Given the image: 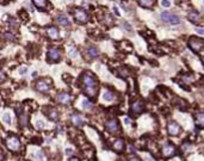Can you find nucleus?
I'll list each match as a JSON object with an SVG mask.
<instances>
[{
    "label": "nucleus",
    "mask_w": 204,
    "mask_h": 161,
    "mask_svg": "<svg viewBox=\"0 0 204 161\" xmlns=\"http://www.w3.org/2000/svg\"><path fill=\"white\" fill-rule=\"evenodd\" d=\"M103 98H104V100H106V101H112L113 98H115V94L112 93V92H110V91H105L104 92V94H103Z\"/></svg>",
    "instance_id": "412c9836"
},
{
    "label": "nucleus",
    "mask_w": 204,
    "mask_h": 161,
    "mask_svg": "<svg viewBox=\"0 0 204 161\" xmlns=\"http://www.w3.org/2000/svg\"><path fill=\"white\" fill-rule=\"evenodd\" d=\"M161 153H162V155H164L165 158H171V156H173V155L176 154V147H174L173 145H171V143H166V145L162 146Z\"/></svg>",
    "instance_id": "423d86ee"
},
{
    "label": "nucleus",
    "mask_w": 204,
    "mask_h": 161,
    "mask_svg": "<svg viewBox=\"0 0 204 161\" xmlns=\"http://www.w3.org/2000/svg\"><path fill=\"white\" fill-rule=\"evenodd\" d=\"M81 81H83V88L85 93L90 98H96L98 92V82L94 77L91 73H84L81 75Z\"/></svg>",
    "instance_id": "f257e3e1"
},
{
    "label": "nucleus",
    "mask_w": 204,
    "mask_h": 161,
    "mask_svg": "<svg viewBox=\"0 0 204 161\" xmlns=\"http://www.w3.org/2000/svg\"><path fill=\"white\" fill-rule=\"evenodd\" d=\"M66 153H67L68 155H69V154H72V153H73V149H72V148H68V149H66Z\"/></svg>",
    "instance_id": "58836bf2"
},
{
    "label": "nucleus",
    "mask_w": 204,
    "mask_h": 161,
    "mask_svg": "<svg viewBox=\"0 0 204 161\" xmlns=\"http://www.w3.org/2000/svg\"><path fill=\"white\" fill-rule=\"evenodd\" d=\"M123 26L125 27V30H127V31H131V26H130V24H129V23L124 22V23H123Z\"/></svg>",
    "instance_id": "f704fd0d"
},
{
    "label": "nucleus",
    "mask_w": 204,
    "mask_h": 161,
    "mask_svg": "<svg viewBox=\"0 0 204 161\" xmlns=\"http://www.w3.org/2000/svg\"><path fill=\"white\" fill-rule=\"evenodd\" d=\"M146 161H154V160H153V159H152V158H148V159H147V160H146Z\"/></svg>",
    "instance_id": "a18cd8bd"
},
{
    "label": "nucleus",
    "mask_w": 204,
    "mask_h": 161,
    "mask_svg": "<svg viewBox=\"0 0 204 161\" xmlns=\"http://www.w3.org/2000/svg\"><path fill=\"white\" fill-rule=\"evenodd\" d=\"M5 79V74L4 73H1V80H4Z\"/></svg>",
    "instance_id": "c03bdc74"
},
{
    "label": "nucleus",
    "mask_w": 204,
    "mask_h": 161,
    "mask_svg": "<svg viewBox=\"0 0 204 161\" xmlns=\"http://www.w3.org/2000/svg\"><path fill=\"white\" fill-rule=\"evenodd\" d=\"M188 18L191 23H194V24H199V23L202 22V18H201V16L198 14L196 11H191V12L188 14Z\"/></svg>",
    "instance_id": "ddd939ff"
},
{
    "label": "nucleus",
    "mask_w": 204,
    "mask_h": 161,
    "mask_svg": "<svg viewBox=\"0 0 204 161\" xmlns=\"http://www.w3.org/2000/svg\"><path fill=\"white\" fill-rule=\"evenodd\" d=\"M36 88L38 92H42V93H47L49 91L50 86L47 82V80H39V81L36 84Z\"/></svg>",
    "instance_id": "9b49d317"
},
{
    "label": "nucleus",
    "mask_w": 204,
    "mask_h": 161,
    "mask_svg": "<svg viewBox=\"0 0 204 161\" xmlns=\"http://www.w3.org/2000/svg\"><path fill=\"white\" fill-rule=\"evenodd\" d=\"M117 74L119 78H127L128 77V69L127 67H119L117 69Z\"/></svg>",
    "instance_id": "4be33fe9"
},
{
    "label": "nucleus",
    "mask_w": 204,
    "mask_h": 161,
    "mask_svg": "<svg viewBox=\"0 0 204 161\" xmlns=\"http://www.w3.org/2000/svg\"><path fill=\"white\" fill-rule=\"evenodd\" d=\"M47 116H48V118L51 120H57V118H59V112H57L56 109L50 107L48 110V112H47Z\"/></svg>",
    "instance_id": "dca6fc26"
},
{
    "label": "nucleus",
    "mask_w": 204,
    "mask_h": 161,
    "mask_svg": "<svg viewBox=\"0 0 204 161\" xmlns=\"http://www.w3.org/2000/svg\"><path fill=\"white\" fill-rule=\"evenodd\" d=\"M6 146L10 151L17 152V151H19V148H20V141L17 136L11 135L6 139Z\"/></svg>",
    "instance_id": "f03ea898"
},
{
    "label": "nucleus",
    "mask_w": 204,
    "mask_h": 161,
    "mask_svg": "<svg viewBox=\"0 0 204 161\" xmlns=\"http://www.w3.org/2000/svg\"><path fill=\"white\" fill-rule=\"evenodd\" d=\"M68 55H69V56H71V57H73V59H74V57H77V55H78V51H77V48H73V47H72L71 49H69V50H68Z\"/></svg>",
    "instance_id": "bb28decb"
},
{
    "label": "nucleus",
    "mask_w": 204,
    "mask_h": 161,
    "mask_svg": "<svg viewBox=\"0 0 204 161\" xmlns=\"http://www.w3.org/2000/svg\"><path fill=\"white\" fill-rule=\"evenodd\" d=\"M130 161H142V160L140 159V158H137V156H134V158L130 159Z\"/></svg>",
    "instance_id": "4c0bfd02"
},
{
    "label": "nucleus",
    "mask_w": 204,
    "mask_h": 161,
    "mask_svg": "<svg viewBox=\"0 0 204 161\" xmlns=\"http://www.w3.org/2000/svg\"><path fill=\"white\" fill-rule=\"evenodd\" d=\"M161 6L170 7L171 6V1H170V0H161Z\"/></svg>",
    "instance_id": "2f4dec72"
},
{
    "label": "nucleus",
    "mask_w": 204,
    "mask_h": 161,
    "mask_svg": "<svg viewBox=\"0 0 204 161\" xmlns=\"http://www.w3.org/2000/svg\"><path fill=\"white\" fill-rule=\"evenodd\" d=\"M3 120L6 124H11V122H12V119H11V116H10V113H4V116H3Z\"/></svg>",
    "instance_id": "cd10ccee"
},
{
    "label": "nucleus",
    "mask_w": 204,
    "mask_h": 161,
    "mask_svg": "<svg viewBox=\"0 0 204 161\" xmlns=\"http://www.w3.org/2000/svg\"><path fill=\"white\" fill-rule=\"evenodd\" d=\"M36 126H37L38 129H43L44 128V122H43V120H37Z\"/></svg>",
    "instance_id": "473e14b6"
},
{
    "label": "nucleus",
    "mask_w": 204,
    "mask_h": 161,
    "mask_svg": "<svg viewBox=\"0 0 204 161\" xmlns=\"http://www.w3.org/2000/svg\"><path fill=\"white\" fill-rule=\"evenodd\" d=\"M113 10H115V13H116V16H119V11H118V9L117 7H113Z\"/></svg>",
    "instance_id": "a19ab883"
},
{
    "label": "nucleus",
    "mask_w": 204,
    "mask_h": 161,
    "mask_svg": "<svg viewBox=\"0 0 204 161\" xmlns=\"http://www.w3.org/2000/svg\"><path fill=\"white\" fill-rule=\"evenodd\" d=\"M47 32H48V36L51 39H57L59 38V31H57L56 27H49L48 30H47Z\"/></svg>",
    "instance_id": "a211bd4d"
},
{
    "label": "nucleus",
    "mask_w": 204,
    "mask_h": 161,
    "mask_svg": "<svg viewBox=\"0 0 204 161\" xmlns=\"http://www.w3.org/2000/svg\"><path fill=\"white\" fill-rule=\"evenodd\" d=\"M167 131L171 136H177L180 133V126L176 122H170L168 123V126H167Z\"/></svg>",
    "instance_id": "1a4fd4ad"
},
{
    "label": "nucleus",
    "mask_w": 204,
    "mask_h": 161,
    "mask_svg": "<svg viewBox=\"0 0 204 161\" xmlns=\"http://www.w3.org/2000/svg\"><path fill=\"white\" fill-rule=\"evenodd\" d=\"M4 37L7 39V41H14V36L12 35V33H10V32H5L4 33Z\"/></svg>",
    "instance_id": "c756f323"
},
{
    "label": "nucleus",
    "mask_w": 204,
    "mask_h": 161,
    "mask_svg": "<svg viewBox=\"0 0 204 161\" xmlns=\"http://www.w3.org/2000/svg\"><path fill=\"white\" fill-rule=\"evenodd\" d=\"M112 147H113L115 151L119 154V153H122V152L124 151V148H125V142H124V140H122V139H117V140L113 142Z\"/></svg>",
    "instance_id": "f8f14e48"
},
{
    "label": "nucleus",
    "mask_w": 204,
    "mask_h": 161,
    "mask_svg": "<svg viewBox=\"0 0 204 161\" xmlns=\"http://www.w3.org/2000/svg\"><path fill=\"white\" fill-rule=\"evenodd\" d=\"M57 101L60 104H63V105H68L71 103V96L68 93H60L57 94Z\"/></svg>",
    "instance_id": "4468645a"
},
{
    "label": "nucleus",
    "mask_w": 204,
    "mask_h": 161,
    "mask_svg": "<svg viewBox=\"0 0 204 161\" xmlns=\"http://www.w3.org/2000/svg\"><path fill=\"white\" fill-rule=\"evenodd\" d=\"M143 110H144V103L142 100H136L133 103V105L130 107V113L138 116L140 113H142Z\"/></svg>",
    "instance_id": "39448f33"
},
{
    "label": "nucleus",
    "mask_w": 204,
    "mask_h": 161,
    "mask_svg": "<svg viewBox=\"0 0 204 161\" xmlns=\"http://www.w3.org/2000/svg\"><path fill=\"white\" fill-rule=\"evenodd\" d=\"M154 3H155V0H140V5L146 9L152 7L154 5Z\"/></svg>",
    "instance_id": "aec40b11"
},
{
    "label": "nucleus",
    "mask_w": 204,
    "mask_h": 161,
    "mask_svg": "<svg viewBox=\"0 0 204 161\" xmlns=\"http://www.w3.org/2000/svg\"><path fill=\"white\" fill-rule=\"evenodd\" d=\"M196 31H197V33H199V35H202V36H204V29H196Z\"/></svg>",
    "instance_id": "e433bc0d"
},
{
    "label": "nucleus",
    "mask_w": 204,
    "mask_h": 161,
    "mask_svg": "<svg viewBox=\"0 0 204 161\" xmlns=\"http://www.w3.org/2000/svg\"><path fill=\"white\" fill-rule=\"evenodd\" d=\"M32 78H37V72H33V73H32Z\"/></svg>",
    "instance_id": "37998d69"
},
{
    "label": "nucleus",
    "mask_w": 204,
    "mask_h": 161,
    "mask_svg": "<svg viewBox=\"0 0 204 161\" xmlns=\"http://www.w3.org/2000/svg\"><path fill=\"white\" fill-rule=\"evenodd\" d=\"M196 125L198 126V128H204V112H198L196 115Z\"/></svg>",
    "instance_id": "2eb2a0df"
},
{
    "label": "nucleus",
    "mask_w": 204,
    "mask_h": 161,
    "mask_svg": "<svg viewBox=\"0 0 204 161\" xmlns=\"http://www.w3.org/2000/svg\"><path fill=\"white\" fill-rule=\"evenodd\" d=\"M161 19L164 22L171 23V24H179L180 23V18L177 14H172L170 12H162L161 13Z\"/></svg>",
    "instance_id": "20e7f679"
},
{
    "label": "nucleus",
    "mask_w": 204,
    "mask_h": 161,
    "mask_svg": "<svg viewBox=\"0 0 204 161\" xmlns=\"http://www.w3.org/2000/svg\"><path fill=\"white\" fill-rule=\"evenodd\" d=\"M83 106H84V109H86V110H91V109L93 107V104L90 101V100H83Z\"/></svg>",
    "instance_id": "a878e982"
},
{
    "label": "nucleus",
    "mask_w": 204,
    "mask_h": 161,
    "mask_svg": "<svg viewBox=\"0 0 204 161\" xmlns=\"http://www.w3.org/2000/svg\"><path fill=\"white\" fill-rule=\"evenodd\" d=\"M68 161H81V160H80L79 158H71V159H69Z\"/></svg>",
    "instance_id": "ea45409f"
},
{
    "label": "nucleus",
    "mask_w": 204,
    "mask_h": 161,
    "mask_svg": "<svg viewBox=\"0 0 204 161\" xmlns=\"http://www.w3.org/2000/svg\"><path fill=\"white\" fill-rule=\"evenodd\" d=\"M124 123H125V124H129V123H130V119L128 118V117H125V118H124Z\"/></svg>",
    "instance_id": "79ce46f5"
},
{
    "label": "nucleus",
    "mask_w": 204,
    "mask_h": 161,
    "mask_svg": "<svg viewBox=\"0 0 204 161\" xmlns=\"http://www.w3.org/2000/svg\"><path fill=\"white\" fill-rule=\"evenodd\" d=\"M18 117H19V123L22 124V126H25L28 124V116L25 113H18Z\"/></svg>",
    "instance_id": "b1692460"
},
{
    "label": "nucleus",
    "mask_w": 204,
    "mask_h": 161,
    "mask_svg": "<svg viewBox=\"0 0 204 161\" xmlns=\"http://www.w3.org/2000/svg\"><path fill=\"white\" fill-rule=\"evenodd\" d=\"M57 22H59L62 26H69L71 25V23H69V20H68V17L65 16V14H60L59 17H57Z\"/></svg>",
    "instance_id": "6ab92c4d"
},
{
    "label": "nucleus",
    "mask_w": 204,
    "mask_h": 161,
    "mask_svg": "<svg viewBox=\"0 0 204 161\" xmlns=\"http://www.w3.org/2000/svg\"><path fill=\"white\" fill-rule=\"evenodd\" d=\"M87 53H89V55L93 59V57H96L98 55V50L94 47H91V48H89V50H87Z\"/></svg>",
    "instance_id": "393cba45"
},
{
    "label": "nucleus",
    "mask_w": 204,
    "mask_h": 161,
    "mask_svg": "<svg viewBox=\"0 0 204 161\" xmlns=\"http://www.w3.org/2000/svg\"><path fill=\"white\" fill-rule=\"evenodd\" d=\"M105 126H106V129L110 131V133H116V131L119 129V124L117 122V119H115V118L108 120Z\"/></svg>",
    "instance_id": "9d476101"
},
{
    "label": "nucleus",
    "mask_w": 204,
    "mask_h": 161,
    "mask_svg": "<svg viewBox=\"0 0 204 161\" xmlns=\"http://www.w3.org/2000/svg\"><path fill=\"white\" fill-rule=\"evenodd\" d=\"M33 156L36 158L38 161H44V155H43V153H42V152H37V153H35V154H33Z\"/></svg>",
    "instance_id": "c85d7f7f"
},
{
    "label": "nucleus",
    "mask_w": 204,
    "mask_h": 161,
    "mask_svg": "<svg viewBox=\"0 0 204 161\" xmlns=\"http://www.w3.org/2000/svg\"><path fill=\"white\" fill-rule=\"evenodd\" d=\"M72 123L77 126H81V125H84V119L81 118L79 115L74 113V115H72Z\"/></svg>",
    "instance_id": "f3484780"
},
{
    "label": "nucleus",
    "mask_w": 204,
    "mask_h": 161,
    "mask_svg": "<svg viewBox=\"0 0 204 161\" xmlns=\"http://www.w3.org/2000/svg\"><path fill=\"white\" fill-rule=\"evenodd\" d=\"M47 56H48V59H49L50 62L59 61L60 60V50L57 49V48H50L48 50V54H47Z\"/></svg>",
    "instance_id": "6e6552de"
},
{
    "label": "nucleus",
    "mask_w": 204,
    "mask_h": 161,
    "mask_svg": "<svg viewBox=\"0 0 204 161\" xmlns=\"http://www.w3.org/2000/svg\"><path fill=\"white\" fill-rule=\"evenodd\" d=\"M26 71H28V69H26V67H22L20 69H19V74H22V75H23V74H25V73H26Z\"/></svg>",
    "instance_id": "c9c22d12"
},
{
    "label": "nucleus",
    "mask_w": 204,
    "mask_h": 161,
    "mask_svg": "<svg viewBox=\"0 0 204 161\" xmlns=\"http://www.w3.org/2000/svg\"><path fill=\"white\" fill-rule=\"evenodd\" d=\"M74 17H75V19H77L78 22H80V23H86L87 20H89V14H87L85 11L81 10V9H77V10H75Z\"/></svg>",
    "instance_id": "0eeeda50"
},
{
    "label": "nucleus",
    "mask_w": 204,
    "mask_h": 161,
    "mask_svg": "<svg viewBox=\"0 0 204 161\" xmlns=\"http://www.w3.org/2000/svg\"><path fill=\"white\" fill-rule=\"evenodd\" d=\"M189 47H190V49L192 51H195V53H199V51L202 50V48L204 47V43H203V41L198 39L197 37H190Z\"/></svg>",
    "instance_id": "7ed1b4c3"
},
{
    "label": "nucleus",
    "mask_w": 204,
    "mask_h": 161,
    "mask_svg": "<svg viewBox=\"0 0 204 161\" xmlns=\"http://www.w3.org/2000/svg\"><path fill=\"white\" fill-rule=\"evenodd\" d=\"M19 16H22V18H23V20H28V16H26V13H25V11H20L19 12Z\"/></svg>",
    "instance_id": "72a5a7b5"
},
{
    "label": "nucleus",
    "mask_w": 204,
    "mask_h": 161,
    "mask_svg": "<svg viewBox=\"0 0 204 161\" xmlns=\"http://www.w3.org/2000/svg\"><path fill=\"white\" fill-rule=\"evenodd\" d=\"M35 6L38 9H45L47 7V0H33Z\"/></svg>",
    "instance_id": "5701e85b"
},
{
    "label": "nucleus",
    "mask_w": 204,
    "mask_h": 161,
    "mask_svg": "<svg viewBox=\"0 0 204 161\" xmlns=\"http://www.w3.org/2000/svg\"><path fill=\"white\" fill-rule=\"evenodd\" d=\"M202 62H203V65H204V57H203V59H202Z\"/></svg>",
    "instance_id": "49530a36"
},
{
    "label": "nucleus",
    "mask_w": 204,
    "mask_h": 161,
    "mask_svg": "<svg viewBox=\"0 0 204 161\" xmlns=\"http://www.w3.org/2000/svg\"><path fill=\"white\" fill-rule=\"evenodd\" d=\"M62 79H63V81L65 82H71V80H72V77L69 75V74H63V77H62Z\"/></svg>",
    "instance_id": "7c9ffc66"
}]
</instances>
